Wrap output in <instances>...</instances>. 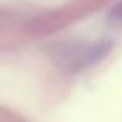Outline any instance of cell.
Masks as SVG:
<instances>
[{"label": "cell", "instance_id": "obj_1", "mask_svg": "<svg viewBox=\"0 0 122 122\" xmlns=\"http://www.w3.org/2000/svg\"><path fill=\"white\" fill-rule=\"evenodd\" d=\"M109 22L122 27V2H119L117 5L112 7V10L109 12Z\"/></svg>", "mask_w": 122, "mask_h": 122}]
</instances>
